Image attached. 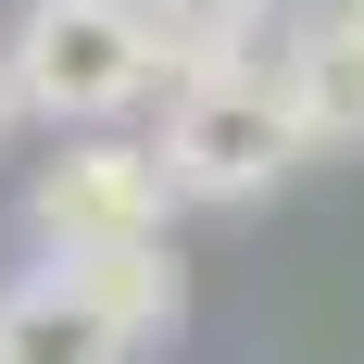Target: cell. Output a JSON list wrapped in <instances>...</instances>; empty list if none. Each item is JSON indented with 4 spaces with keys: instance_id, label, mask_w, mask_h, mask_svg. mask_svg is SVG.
Segmentation results:
<instances>
[{
    "instance_id": "cell-1",
    "label": "cell",
    "mask_w": 364,
    "mask_h": 364,
    "mask_svg": "<svg viewBox=\"0 0 364 364\" xmlns=\"http://www.w3.org/2000/svg\"><path fill=\"white\" fill-rule=\"evenodd\" d=\"M0 88H13V126L38 113V126H63V139L139 113L151 88H164L139 0H26L13 38H0Z\"/></svg>"
},
{
    "instance_id": "cell-2",
    "label": "cell",
    "mask_w": 364,
    "mask_h": 364,
    "mask_svg": "<svg viewBox=\"0 0 364 364\" xmlns=\"http://www.w3.org/2000/svg\"><path fill=\"white\" fill-rule=\"evenodd\" d=\"M151 164H164V188H176V201H264V188L301 164V126H289V101H277V63L164 88Z\"/></svg>"
},
{
    "instance_id": "cell-3",
    "label": "cell",
    "mask_w": 364,
    "mask_h": 364,
    "mask_svg": "<svg viewBox=\"0 0 364 364\" xmlns=\"http://www.w3.org/2000/svg\"><path fill=\"white\" fill-rule=\"evenodd\" d=\"M164 201L176 188L151 164V139L88 126L26 176V239H38V264H75V252H113V239H164Z\"/></svg>"
},
{
    "instance_id": "cell-4",
    "label": "cell",
    "mask_w": 364,
    "mask_h": 364,
    "mask_svg": "<svg viewBox=\"0 0 364 364\" xmlns=\"http://www.w3.org/2000/svg\"><path fill=\"white\" fill-rule=\"evenodd\" d=\"M50 277H63L126 352H164V339L188 327V264H176V239H113V252H75V264H50Z\"/></svg>"
},
{
    "instance_id": "cell-5",
    "label": "cell",
    "mask_w": 364,
    "mask_h": 364,
    "mask_svg": "<svg viewBox=\"0 0 364 364\" xmlns=\"http://www.w3.org/2000/svg\"><path fill=\"white\" fill-rule=\"evenodd\" d=\"M277 101H289L301 151H364V38L339 13H314V26L277 38Z\"/></svg>"
},
{
    "instance_id": "cell-6",
    "label": "cell",
    "mask_w": 364,
    "mask_h": 364,
    "mask_svg": "<svg viewBox=\"0 0 364 364\" xmlns=\"http://www.w3.org/2000/svg\"><path fill=\"white\" fill-rule=\"evenodd\" d=\"M139 26H151V75L164 88L277 63V0H139Z\"/></svg>"
},
{
    "instance_id": "cell-7",
    "label": "cell",
    "mask_w": 364,
    "mask_h": 364,
    "mask_svg": "<svg viewBox=\"0 0 364 364\" xmlns=\"http://www.w3.org/2000/svg\"><path fill=\"white\" fill-rule=\"evenodd\" d=\"M0 364H139V352H126L50 264H26V277H0Z\"/></svg>"
},
{
    "instance_id": "cell-8",
    "label": "cell",
    "mask_w": 364,
    "mask_h": 364,
    "mask_svg": "<svg viewBox=\"0 0 364 364\" xmlns=\"http://www.w3.org/2000/svg\"><path fill=\"white\" fill-rule=\"evenodd\" d=\"M327 13H339V26H352V38H364V0H327Z\"/></svg>"
},
{
    "instance_id": "cell-9",
    "label": "cell",
    "mask_w": 364,
    "mask_h": 364,
    "mask_svg": "<svg viewBox=\"0 0 364 364\" xmlns=\"http://www.w3.org/2000/svg\"><path fill=\"white\" fill-rule=\"evenodd\" d=\"M0 139H13V88H0Z\"/></svg>"
}]
</instances>
